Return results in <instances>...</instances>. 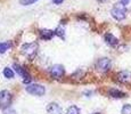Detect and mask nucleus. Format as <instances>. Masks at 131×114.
<instances>
[{"instance_id": "obj_23", "label": "nucleus", "mask_w": 131, "mask_h": 114, "mask_svg": "<svg viewBox=\"0 0 131 114\" xmlns=\"http://www.w3.org/2000/svg\"><path fill=\"white\" fill-rule=\"evenodd\" d=\"M94 114H100V113H94Z\"/></svg>"}, {"instance_id": "obj_18", "label": "nucleus", "mask_w": 131, "mask_h": 114, "mask_svg": "<svg viewBox=\"0 0 131 114\" xmlns=\"http://www.w3.org/2000/svg\"><path fill=\"white\" fill-rule=\"evenodd\" d=\"M38 0H19V4L23 5V6H30V5L37 2Z\"/></svg>"}, {"instance_id": "obj_1", "label": "nucleus", "mask_w": 131, "mask_h": 114, "mask_svg": "<svg viewBox=\"0 0 131 114\" xmlns=\"http://www.w3.org/2000/svg\"><path fill=\"white\" fill-rule=\"evenodd\" d=\"M111 15L116 21H123L127 17V6H124L122 2L115 4V6L111 11Z\"/></svg>"}, {"instance_id": "obj_6", "label": "nucleus", "mask_w": 131, "mask_h": 114, "mask_svg": "<svg viewBox=\"0 0 131 114\" xmlns=\"http://www.w3.org/2000/svg\"><path fill=\"white\" fill-rule=\"evenodd\" d=\"M13 68L15 70V72H16L17 74L21 75V77L23 78V83H26L27 85V83L31 82V80H32L31 75L29 74V72H27L23 66H21L19 64H14L13 65Z\"/></svg>"}, {"instance_id": "obj_4", "label": "nucleus", "mask_w": 131, "mask_h": 114, "mask_svg": "<svg viewBox=\"0 0 131 114\" xmlns=\"http://www.w3.org/2000/svg\"><path fill=\"white\" fill-rule=\"evenodd\" d=\"M12 100H13V96L8 90L0 91V108L1 110L8 108L12 104Z\"/></svg>"}, {"instance_id": "obj_20", "label": "nucleus", "mask_w": 131, "mask_h": 114, "mask_svg": "<svg viewBox=\"0 0 131 114\" xmlns=\"http://www.w3.org/2000/svg\"><path fill=\"white\" fill-rule=\"evenodd\" d=\"M63 1H64V0H52V2H54L55 5H60Z\"/></svg>"}, {"instance_id": "obj_14", "label": "nucleus", "mask_w": 131, "mask_h": 114, "mask_svg": "<svg viewBox=\"0 0 131 114\" xmlns=\"http://www.w3.org/2000/svg\"><path fill=\"white\" fill-rule=\"evenodd\" d=\"M10 47H12L10 42H1V44H0V53L4 54V53H6L8 49H10Z\"/></svg>"}, {"instance_id": "obj_3", "label": "nucleus", "mask_w": 131, "mask_h": 114, "mask_svg": "<svg viewBox=\"0 0 131 114\" xmlns=\"http://www.w3.org/2000/svg\"><path fill=\"white\" fill-rule=\"evenodd\" d=\"M38 51V44L36 42H30V44H24L21 47V53L25 55L26 57H33Z\"/></svg>"}, {"instance_id": "obj_17", "label": "nucleus", "mask_w": 131, "mask_h": 114, "mask_svg": "<svg viewBox=\"0 0 131 114\" xmlns=\"http://www.w3.org/2000/svg\"><path fill=\"white\" fill-rule=\"evenodd\" d=\"M121 114H131V105L130 104L123 105L122 110H121Z\"/></svg>"}, {"instance_id": "obj_13", "label": "nucleus", "mask_w": 131, "mask_h": 114, "mask_svg": "<svg viewBox=\"0 0 131 114\" xmlns=\"http://www.w3.org/2000/svg\"><path fill=\"white\" fill-rule=\"evenodd\" d=\"M2 73H4L5 78H7V79H13V78H14V71L9 67H5Z\"/></svg>"}, {"instance_id": "obj_8", "label": "nucleus", "mask_w": 131, "mask_h": 114, "mask_svg": "<svg viewBox=\"0 0 131 114\" xmlns=\"http://www.w3.org/2000/svg\"><path fill=\"white\" fill-rule=\"evenodd\" d=\"M116 80L121 83H131V72L130 71H121L116 74Z\"/></svg>"}, {"instance_id": "obj_19", "label": "nucleus", "mask_w": 131, "mask_h": 114, "mask_svg": "<svg viewBox=\"0 0 131 114\" xmlns=\"http://www.w3.org/2000/svg\"><path fill=\"white\" fill-rule=\"evenodd\" d=\"M1 114H17L16 113V111L15 110H12V108H5L4 111H2V113Z\"/></svg>"}, {"instance_id": "obj_12", "label": "nucleus", "mask_w": 131, "mask_h": 114, "mask_svg": "<svg viewBox=\"0 0 131 114\" xmlns=\"http://www.w3.org/2000/svg\"><path fill=\"white\" fill-rule=\"evenodd\" d=\"M40 33V37H41V39L43 40H50L52 39V37H55V31H52V30H48V29H41L39 31Z\"/></svg>"}, {"instance_id": "obj_10", "label": "nucleus", "mask_w": 131, "mask_h": 114, "mask_svg": "<svg viewBox=\"0 0 131 114\" xmlns=\"http://www.w3.org/2000/svg\"><path fill=\"white\" fill-rule=\"evenodd\" d=\"M104 39H105V42L111 46V47H116L119 45V39L116 37H114L112 33H106L104 35Z\"/></svg>"}, {"instance_id": "obj_11", "label": "nucleus", "mask_w": 131, "mask_h": 114, "mask_svg": "<svg viewBox=\"0 0 131 114\" xmlns=\"http://www.w3.org/2000/svg\"><path fill=\"white\" fill-rule=\"evenodd\" d=\"M108 96L112 98H116V99H120V98H124L127 97V94L123 92V91H121L119 89H114V88H112V89L108 90Z\"/></svg>"}, {"instance_id": "obj_7", "label": "nucleus", "mask_w": 131, "mask_h": 114, "mask_svg": "<svg viewBox=\"0 0 131 114\" xmlns=\"http://www.w3.org/2000/svg\"><path fill=\"white\" fill-rule=\"evenodd\" d=\"M49 73L54 79H60L63 75L65 74V70H64V66L60 64H55L50 67L49 70Z\"/></svg>"}, {"instance_id": "obj_9", "label": "nucleus", "mask_w": 131, "mask_h": 114, "mask_svg": "<svg viewBox=\"0 0 131 114\" xmlns=\"http://www.w3.org/2000/svg\"><path fill=\"white\" fill-rule=\"evenodd\" d=\"M47 113L48 114H62L63 110L57 103H50L47 106Z\"/></svg>"}, {"instance_id": "obj_5", "label": "nucleus", "mask_w": 131, "mask_h": 114, "mask_svg": "<svg viewBox=\"0 0 131 114\" xmlns=\"http://www.w3.org/2000/svg\"><path fill=\"white\" fill-rule=\"evenodd\" d=\"M25 89H26V91L29 94L34 95V96H42V95H45V92H46V88H45L42 85H39V83L29 85Z\"/></svg>"}, {"instance_id": "obj_2", "label": "nucleus", "mask_w": 131, "mask_h": 114, "mask_svg": "<svg viewBox=\"0 0 131 114\" xmlns=\"http://www.w3.org/2000/svg\"><path fill=\"white\" fill-rule=\"evenodd\" d=\"M111 66H112V63H111V59L107 57H103L99 58V59L96 62V70L100 73H106L111 70Z\"/></svg>"}, {"instance_id": "obj_16", "label": "nucleus", "mask_w": 131, "mask_h": 114, "mask_svg": "<svg viewBox=\"0 0 131 114\" xmlns=\"http://www.w3.org/2000/svg\"><path fill=\"white\" fill-rule=\"evenodd\" d=\"M66 114H80V108L75 105H72L67 108V113Z\"/></svg>"}, {"instance_id": "obj_21", "label": "nucleus", "mask_w": 131, "mask_h": 114, "mask_svg": "<svg viewBox=\"0 0 131 114\" xmlns=\"http://www.w3.org/2000/svg\"><path fill=\"white\" fill-rule=\"evenodd\" d=\"M120 2H122V4L124 5V6H127V5H128V4H129V2H130V0H121Z\"/></svg>"}, {"instance_id": "obj_22", "label": "nucleus", "mask_w": 131, "mask_h": 114, "mask_svg": "<svg viewBox=\"0 0 131 114\" xmlns=\"http://www.w3.org/2000/svg\"><path fill=\"white\" fill-rule=\"evenodd\" d=\"M99 1H106V0H99Z\"/></svg>"}, {"instance_id": "obj_15", "label": "nucleus", "mask_w": 131, "mask_h": 114, "mask_svg": "<svg viewBox=\"0 0 131 114\" xmlns=\"http://www.w3.org/2000/svg\"><path fill=\"white\" fill-rule=\"evenodd\" d=\"M54 31H55V34H56L57 37L62 38V39H64V38H65V30H64V27L58 26L56 30H54Z\"/></svg>"}]
</instances>
